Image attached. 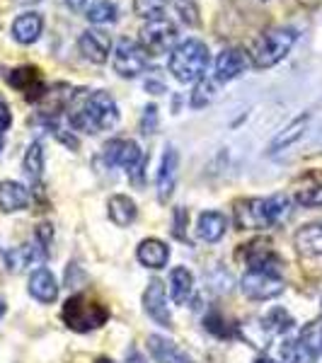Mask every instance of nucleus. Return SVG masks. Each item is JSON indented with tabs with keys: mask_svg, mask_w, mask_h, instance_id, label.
Returning a JSON list of instances; mask_svg holds the SVG:
<instances>
[{
	"mask_svg": "<svg viewBox=\"0 0 322 363\" xmlns=\"http://www.w3.org/2000/svg\"><path fill=\"white\" fill-rule=\"evenodd\" d=\"M119 121V107L116 99L107 90H78L68 99V124L75 131L99 133L109 131Z\"/></svg>",
	"mask_w": 322,
	"mask_h": 363,
	"instance_id": "obj_1",
	"label": "nucleus"
},
{
	"mask_svg": "<svg viewBox=\"0 0 322 363\" xmlns=\"http://www.w3.org/2000/svg\"><path fill=\"white\" fill-rule=\"evenodd\" d=\"M167 66L179 83H196L209 68V46L201 39H187L170 51Z\"/></svg>",
	"mask_w": 322,
	"mask_h": 363,
	"instance_id": "obj_2",
	"label": "nucleus"
},
{
	"mask_svg": "<svg viewBox=\"0 0 322 363\" xmlns=\"http://www.w3.org/2000/svg\"><path fill=\"white\" fill-rule=\"evenodd\" d=\"M298 39V32L294 27H274L269 32L262 34L257 39V44L252 46V66L255 68H272L279 61H284L291 54Z\"/></svg>",
	"mask_w": 322,
	"mask_h": 363,
	"instance_id": "obj_3",
	"label": "nucleus"
},
{
	"mask_svg": "<svg viewBox=\"0 0 322 363\" xmlns=\"http://www.w3.org/2000/svg\"><path fill=\"white\" fill-rule=\"evenodd\" d=\"M63 322L73 332H92L102 327L109 320V310L97 301H90L87 296H73L63 306Z\"/></svg>",
	"mask_w": 322,
	"mask_h": 363,
	"instance_id": "obj_4",
	"label": "nucleus"
},
{
	"mask_svg": "<svg viewBox=\"0 0 322 363\" xmlns=\"http://www.w3.org/2000/svg\"><path fill=\"white\" fill-rule=\"evenodd\" d=\"M140 49L150 56H162L172 51L174 42H177V27L162 17V20H150L148 25L140 27Z\"/></svg>",
	"mask_w": 322,
	"mask_h": 363,
	"instance_id": "obj_5",
	"label": "nucleus"
},
{
	"mask_svg": "<svg viewBox=\"0 0 322 363\" xmlns=\"http://www.w3.org/2000/svg\"><path fill=\"white\" fill-rule=\"evenodd\" d=\"M238 259H245L250 272H269V274L281 272V259L277 252H274L269 238H255L248 245H240Z\"/></svg>",
	"mask_w": 322,
	"mask_h": 363,
	"instance_id": "obj_6",
	"label": "nucleus"
},
{
	"mask_svg": "<svg viewBox=\"0 0 322 363\" xmlns=\"http://www.w3.org/2000/svg\"><path fill=\"white\" fill-rule=\"evenodd\" d=\"M112 66L121 78H136L148 66V54L140 49V44L131 42V39H119L114 49Z\"/></svg>",
	"mask_w": 322,
	"mask_h": 363,
	"instance_id": "obj_7",
	"label": "nucleus"
},
{
	"mask_svg": "<svg viewBox=\"0 0 322 363\" xmlns=\"http://www.w3.org/2000/svg\"><path fill=\"white\" fill-rule=\"evenodd\" d=\"M5 80H8L10 87L20 90L27 102H42L46 90H49L42 78V70L34 68V66H17L13 70H8V73H5Z\"/></svg>",
	"mask_w": 322,
	"mask_h": 363,
	"instance_id": "obj_8",
	"label": "nucleus"
},
{
	"mask_svg": "<svg viewBox=\"0 0 322 363\" xmlns=\"http://www.w3.org/2000/svg\"><path fill=\"white\" fill-rule=\"evenodd\" d=\"M240 286H243V294L252 301H272L284 294V279L269 272H248Z\"/></svg>",
	"mask_w": 322,
	"mask_h": 363,
	"instance_id": "obj_9",
	"label": "nucleus"
},
{
	"mask_svg": "<svg viewBox=\"0 0 322 363\" xmlns=\"http://www.w3.org/2000/svg\"><path fill=\"white\" fill-rule=\"evenodd\" d=\"M235 225L240 230H260V228H272L267 213L265 199H243L235 203Z\"/></svg>",
	"mask_w": 322,
	"mask_h": 363,
	"instance_id": "obj_10",
	"label": "nucleus"
},
{
	"mask_svg": "<svg viewBox=\"0 0 322 363\" xmlns=\"http://www.w3.org/2000/svg\"><path fill=\"white\" fill-rule=\"evenodd\" d=\"M104 160L109 165H116V167H124L128 172H133L136 165L145 160V155L140 153L138 143L136 140H126V138H114L104 145Z\"/></svg>",
	"mask_w": 322,
	"mask_h": 363,
	"instance_id": "obj_11",
	"label": "nucleus"
},
{
	"mask_svg": "<svg viewBox=\"0 0 322 363\" xmlns=\"http://www.w3.org/2000/svg\"><path fill=\"white\" fill-rule=\"evenodd\" d=\"M143 310L148 313V318H153L160 327H172V318L167 313L165 306V286L160 279H153L148 284L143 294Z\"/></svg>",
	"mask_w": 322,
	"mask_h": 363,
	"instance_id": "obj_12",
	"label": "nucleus"
},
{
	"mask_svg": "<svg viewBox=\"0 0 322 363\" xmlns=\"http://www.w3.org/2000/svg\"><path fill=\"white\" fill-rule=\"evenodd\" d=\"M245 68H248V54L238 46H228L216 58V78L221 83L235 80L240 73H245Z\"/></svg>",
	"mask_w": 322,
	"mask_h": 363,
	"instance_id": "obj_13",
	"label": "nucleus"
},
{
	"mask_svg": "<svg viewBox=\"0 0 322 363\" xmlns=\"http://www.w3.org/2000/svg\"><path fill=\"white\" fill-rule=\"evenodd\" d=\"M78 49L87 61L92 63H104L109 58V49H112V42L104 32L99 29H85L78 39Z\"/></svg>",
	"mask_w": 322,
	"mask_h": 363,
	"instance_id": "obj_14",
	"label": "nucleus"
},
{
	"mask_svg": "<svg viewBox=\"0 0 322 363\" xmlns=\"http://www.w3.org/2000/svg\"><path fill=\"white\" fill-rule=\"evenodd\" d=\"M177 167H179V153L170 145L165 148L160 162V172H157V199L165 203L174 191V182H177Z\"/></svg>",
	"mask_w": 322,
	"mask_h": 363,
	"instance_id": "obj_15",
	"label": "nucleus"
},
{
	"mask_svg": "<svg viewBox=\"0 0 322 363\" xmlns=\"http://www.w3.org/2000/svg\"><path fill=\"white\" fill-rule=\"evenodd\" d=\"M44 32V20L39 13H22L13 22V39L17 44H34Z\"/></svg>",
	"mask_w": 322,
	"mask_h": 363,
	"instance_id": "obj_16",
	"label": "nucleus"
},
{
	"mask_svg": "<svg viewBox=\"0 0 322 363\" xmlns=\"http://www.w3.org/2000/svg\"><path fill=\"white\" fill-rule=\"evenodd\" d=\"M148 351L155 359V363H191V359L177 347V344L170 342L165 337H160V335L148 337Z\"/></svg>",
	"mask_w": 322,
	"mask_h": 363,
	"instance_id": "obj_17",
	"label": "nucleus"
},
{
	"mask_svg": "<svg viewBox=\"0 0 322 363\" xmlns=\"http://www.w3.org/2000/svg\"><path fill=\"white\" fill-rule=\"evenodd\" d=\"M296 250L308 259H322V223H310L296 233Z\"/></svg>",
	"mask_w": 322,
	"mask_h": 363,
	"instance_id": "obj_18",
	"label": "nucleus"
},
{
	"mask_svg": "<svg viewBox=\"0 0 322 363\" xmlns=\"http://www.w3.org/2000/svg\"><path fill=\"white\" fill-rule=\"evenodd\" d=\"M136 257H138V262L143 267L162 269L167 264V259H170V250H167V245L162 242V240L148 238V240H143V242L138 245Z\"/></svg>",
	"mask_w": 322,
	"mask_h": 363,
	"instance_id": "obj_19",
	"label": "nucleus"
},
{
	"mask_svg": "<svg viewBox=\"0 0 322 363\" xmlns=\"http://www.w3.org/2000/svg\"><path fill=\"white\" fill-rule=\"evenodd\" d=\"M29 294L39 303H54L58 298V284L49 269H37L29 277Z\"/></svg>",
	"mask_w": 322,
	"mask_h": 363,
	"instance_id": "obj_20",
	"label": "nucleus"
},
{
	"mask_svg": "<svg viewBox=\"0 0 322 363\" xmlns=\"http://www.w3.org/2000/svg\"><path fill=\"white\" fill-rule=\"evenodd\" d=\"M29 203V191L25 189V184L20 182H0V211L5 213H15L22 211Z\"/></svg>",
	"mask_w": 322,
	"mask_h": 363,
	"instance_id": "obj_21",
	"label": "nucleus"
},
{
	"mask_svg": "<svg viewBox=\"0 0 322 363\" xmlns=\"http://www.w3.org/2000/svg\"><path fill=\"white\" fill-rule=\"evenodd\" d=\"M226 228H228V218L223 213H218V211H206V213L199 216L196 233L204 242H218L226 235Z\"/></svg>",
	"mask_w": 322,
	"mask_h": 363,
	"instance_id": "obj_22",
	"label": "nucleus"
},
{
	"mask_svg": "<svg viewBox=\"0 0 322 363\" xmlns=\"http://www.w3.org/2000/svg\"><path fill=\"white\" fill-rule=\"evenodd\" d=\"M194 294V277L187 267H174L170 274V296L177 306H184Z\"/></svg>",
	"mask_w": 322,
	"mask_h": 363,
	"instance_id": "obj_23",
	"label": "nucleus"
},
{
	"mask_svg": "<svg viewBox=\"0 0 322 363\" xmlns=\"http://www.w3.org/2000/svg\"><path fill=\"white\" fill-rule=\"evenodd\" d=\"M308 124H310V114H303V116H298V119L291 121V124L272 140V145H269V155H277V153H281V150L289 148V145H294L296 140H301Z\"/></svg>",
	"mask_w": 322,
	"mask_h": 363,
	"instance_id": "obj_24",
	"label": "nucleus"
},
{
	"mask_svg": "<svg viewBox=\"0 0 322 363\" xmlns=\"http://www.w3.org/2000/svg\"><path fill=\"white\" fill-rule=\"evenodd\" d=\"M107 208H109V218H112V223L119 225V228L131 225L138 216V208H136V203H133V199H128L124 194H116V196L109 199Z\"/></svg>",
	"mask_w": 322,
	"mask_h": 363,
	"instance_id": "obj_25",
	"label": "nucleus"
},
{
	"mask_svg": "<svg viewBox=\"0 0 322 363\" xmlns=\"http://www.w3.org/2000/svg\"><path fill=\"white\" fill-rule=\"evenodd\" d=\"M22 167H25L27 177L32 179V184H39V179H42V174H44V148H42V143H39V140L27 148Z\"/></svg>",
	"mask_w": 322,
	"mask_h": 363,
	"instance_id": "obj_26",
	"label": "nucleus"
},
{
	"mask_svg": "<svg viewBox=\"0 0 322 363\" xmlns=\"http://www.w3.org/2000/svg\"><path fill=\"white\" fill-rule=\"evenodd\" d=\"M279 354H281V361L284 363H315V359H318L301 339H298V342H294V339H291V342H284Z\"/></svg>",
	"mask_w": 322,
	"mask_h": 363,
	"instance_id": "obj_27",
	"label": "nucleus"
},
{
	"mask_svg": "<svg viewBox=\"0 0 322 363\" xmlns=\"http://www.w3.org/2000/svg\"><path fill=\"white\" fill-rule=\"evenodd\" d=\"M267 201V213H269V220H272V225H279L284 223L286 218H289L291 213V199L286 194H274L265 199Z\"/></svg>",
	"mask_w": 322,
	"mask_h": 363,
	"instance_id": "obj_28",
	"label": "nucleus"
},
{
	"mask_svg": "<svg viewBox=\"0 0 322 363\" xmlns=\"http://www.w3.org/2000/svg\"><path fill=\"white\" fill-rule=\"evenodd\" d=\"M167 10V0H133V13L143 20H162Z\"/></svg>",
	"mask_w": 322,
	"mask_h": 363,
	"instance_id": "obj_29",
	"label": "nucleus"
},
{
	"mask_svg": "<svg viewBox=\"0 0 322 363\" xmlns=\"http://www.w3.org/2000/svg\"><path fill=\"white\" fill-rule=\"evenodd\" d=\"M85 17L92 22V25H109V22L116 20V5L112 0H99V3L90 5V10H87Z\"/></svg>",
	"mask_w": 322,
	"mask_h": 363,
	"instance_id": "obj_30",
	"label": "nucleus"
},
{
	"mask_svg": "<svg viewBox=\"0 0 322 363\" xmlns=\"http://www.w3.org/2000/svg\"><path fill=\"white\" fill-rule=\"evenodd\" d=\"M213 97H216V85L211 83L209 78H199L194 85V92H191V107L204 109L206 104L213 102Z\"/></svg>",
	"mask_w": 322,
	"mask_h": 363,
	"instance_id": "obj_31",
	"label": "nucleus"
},
{
	"mask_svg": "<svg viewBox=\"0 0 322 363\" xmlns=\"http://www.w3.org/2000/svg\"><path fill=\"white\" fill-rule=\"evenodd\" d=\"M301 342L313 351L315 356L322 354V320H313L310 325L303 327L301 332Z\"/></svg>",
	"mask_w": 322,
	"mask_h": 363,
	"instance_id": "obj_32",
	"label": "nucleus"
},
{
	"mask_svg": "<svg viewBox=\"0 0 322 363\" xmlns=\"http://www.w3.org/2000/svg\"><path fill=\"white\" fill-rule=\"evenodd\" d=\"M5 262H8V269L10 272H22L25 267H29L34 262V250L32 247H15L5 255Z\"/></svg>",
	"mask_w": 322,
	"mask_h": 363,
	"instance_id": "obj_33",
	"label": "nucleus"
},
{
	"mask_svg": "<svg viewBox=\"0 0 322 363\" xmlns=\"http://www.w3.org/2000/svg\"><path fill=\"white\" fill-rule=\"evenodd\" d=\"M265 325H267V330L269 332H286V330H291V325H294V318H291L286 310H281V308H277V310H272V313L267 315L265 318Z\"/></svg>",
	"mask_w": 322,
	"mask_h": 363,
	"instance_id": "obj_34",
	"label": "nucleus"
},
{
	"mask_svg": "<svg viewBox=\"0 0 322 363\" xmlns=\"http://www.w3.org/2000/svg\"><path fill=\"white\" fill-rule=\"evenodd\" d=\"M174 8H177L179 17L187 22L189 27L199 25V8H196V0H174Z\"/></svg>",
	"mask_w": 322,
	"mask_h": 363,
	"instance_id": "obj_35",
	"label": "nucleus"
},
{
	"mask_svg": "<svg viewBox=\"0 0 322 363\" xmlns=\"http://www.w3.org/2000/svg\"><path fill=\"white\" fill-rule=\"evenodd\" d=\"M296 201L303 206H322V186H306L298 191Z\"/></svg>",
	"mask_w": 322,
	"mask_h": 363,
	"instance_id": "obj_36",
	"label": "nucleus"
},
{
	"mask_svg": "<svg viewBox=\"0 0 322 363\" xmlns=\"http://www.w3.org/2000/svg\"><path fill=\"white\" fill-rule=\"evenodd\" d=\"M155 126H157V107L155 104H150V107H145V112H143V119H140V133H153L155 131Z\"/></svg>",
	"mask_w": 322,
	"mask_h": 363,
	"instance_id": "obj_37",
	"label": "nucleus"
},
{
	"mask_svg": "<svg viewBox=\"0 0 322 363\" xmlns=\"http://www.w3.org/2000/svg\"><path fill=\"white\" fill-rule=\"evenodd\" d=\"M37 240H39V245H42V255L46 257L49 255V247H51V240H54V228L49 223H42L37 228Z\"/></svg>",
	"mask_w": 322,
	"mask_h": 363,
	"instance_id": "obj_38",
	"label": "nucleus"
},
{
	"mask_svg": "<svg viewBox=\"0 0 322 363\" xmlns=\"http://www.w3.org/2000/svg\"><path fill=\"white\" fill-rule=\"evenodd\" d=\"M187 220H189V216H187L184 208H174V238L177 240H187L184 235V228H187Z\"/></svg>",
	"mask_w": 322,
	"mask_h": 363,
	"instance_id": "obj_39",
	"label": "nucleus"
},
{
	"mask_svg": "<svg viewBox=\"0 0 322 363\" xmlns=\"http://www.w3.org/2000/svg\"><path fill=\"white\" fill-rule=\"evenodd\" d=\"M10 124H13V114H10V107L3 97H0V133L8 131Z\"/></svg>",
	"mask_w": 322,
	"mask_h": 363,
	"instance_id": "obj_40",
	"label": "nucleus"
},
{
	"mask_svg": "<svg viewBox=\"0 0 322 363\" xmlns=\"http://www.w3.org/2000/svg\"><path fill=\"white\" fill-rule=\"evenodd\" d=\"M63 3H66L68 10H73V13H80V10H83L85 5H87V0H63Z\"/></svg>",
	"mask_w": 322,
	"mask_h": 363,
	"instance_id": "obj_41",
	"label": "nucleus"
},
{
	"mask_svg": "<svg viewBox=\"0 0 322 363\" xmlns=\"http://www.w3.org/2000/svg\"><path fill=\"white\" fill-rule=\"evenodd\" d=\"M145 90H155V95L165 92V90H162V85H160V83H145Z\"/></svg>",
	"mask_w": 322,
	"mask_h": 363,
	"instance_id": "obj_42",
	"label": "nucleus"
},
{
	"mask_svg": "<svg viewBox=\"0 0 322 363\" xmlns=\"http://www.w3.org/2000/svg\"><path fill=\"white\" fill-rule=\"evenodd\" d=\"M128 354L133 356V359H131V363H143V359H140V356H138V351H136V349H131V351H128Z\"/></svg>",
	"mask_w": 322,
	"mask_h": 363,
	"instance_id": "obj_43",
	"label": "nucleus"
},
{
	"mask_svg": "<svg viewBox=\"0 0 322 363\" xmlns=\"http://www.w3.org/2000/svg\"><path fill=\"white\" fill-rule=\"evenodd\" d=\"M97 363H114V361L107 359V356H102V359H97Z\"/></svg>",
	"mask_w": 322,
	"mask_h": 363,
	"instance_id": "obj_44",
	"label": "nucleus"
},
{
	"mask_svg": "<svg viewBox=\"0 0 322 363\" xmlns=\"http://www.w3.org/2000/svg\"><path fill=\"white\" fill-rule=\"evenodd\" d=\"M255 363H274V361L272 359H257Z\"/></svg>",
	"mask_w": 322,
	"mask_h": 363,
	"instance_id": "obj_45",
	"label": "nucleus"
},
{
	"mask_svg": "<svg viewBox=\"0 0 322 363\" xmlns=\"http://www.w3.org/2000/svg\"><path fill=\"white\" fill-rule=\"evenodd\" d=\"M5 315V306H3V301H0V318Z\"/></svg>",
	"mask_w": 322,
	"mask_h": 363,
	"instance_id": "obj_46",
	"label": "nucleus"
},
{
	"mask_svg": "<svg viewBox=\"0 0 322 363\" xmlns=\"http://www.w3.org/2000/svg\"><path fill=\"white\" fill-rule=\"evenodd\" d=\"M17 3H37V0H17Z\"/></svg>",
	"mask_w": 322,
	"mask_h": 363,
	"instance_id": "obj_47",
	"label": "nucleus"
},
{
	"mask_svg": "<svg viewBox=\"0 0 322 363\" xmlns=\"http://www.w3.org/2000/svg\"><path fill=\"white\" fill-rule=\"evenodd\" d=\"M0 148H3V143H0Z\"/></svg>",
	"mask_w": 322,
	"mask_h": 363,
	"instance_id": "obj_48",
	"label": "nucleus"
}]
</instances>
